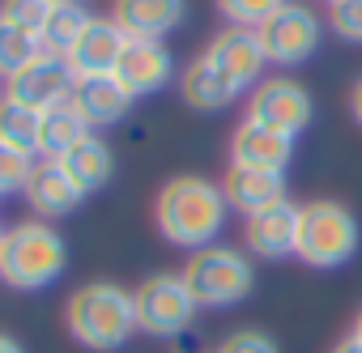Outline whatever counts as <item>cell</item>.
<instances>
[{
  "instance_id": "6da1fadb",
  "label": "cell",
  "mask_w": 362,
  "mask_h": 353,
  "mask_svg": "<svg viewBox=\"0 0 362 353\" xmlns=\"http://www.w3.org/2000/svg\"><path fill=\"white\" fill-rule=\"evenodd\" d=\"M226 196L222 184L205 179V174H175L162 184L153 201V222L170 247H184L188 256L201 247H214L218 234L226 230Z\"/></svg>"
},
{
  "instance_id": "7a4b0ae2",
  "label": "cell",
  "mask_w": 362,
  "mask_h": 353,
  "mask_svg": "<svg viewBox=\"0 0 362 353\" xmlns=\"http://www.w3.org/2000/svg\"><path fill=\"white\" fill-rule=\"evenodd\" d=\"M64 323H69V332H73V340L81 349H90V353H115L136 332L132 289H124L115 281H90V285H81L69 298Z\"/></svg>"
},
{
  "instance_id": "3957f363",
  "label": "cell",
  "mask_w": 362,
  "mask_h": 353,
  "mask_svg": "<svg viewBox=\"0 0 362 353\" xmlns=\"http://www.w3.org/2000/svg\"><path fill=\"white\" fill-rule=\"evenodd\" d=\"M69 247L47 222H18L0 239V281L22 294H39L64 277Z\"/></svg>"
},
{
  "instance_id": "277c9868",
  "label": "cell",
  "mask_w": 362,
  "mask_h": 353,
  "mask_svg": "<svg viewBox=\"0 0 362 353\" xmlns=\"http://www.w3.org/2000/svg\"><path fill=\"white\" fill-rule=\"evenodd\" d=\"M192 298L201 311H226V306H239L252 289H256V268L247 260V251L239 247H226V243H214V247H201L188 256L184 273Z\"/></svg>"
},
{
  "instance_id": "5b68a950",
  "label": "cell",
  "mask_w": 362,
  "mask_h": 353,
  "mask_svg": "<svg viewBox=\"0 0 362 353\" xmlns=\"http://www.w3.org/2000/svg\"><path fill=\"white\" fill-rule=\"evenodd\" d=\"M362 230L354 209L341 201H307L298 205V260L311 268H341L358 256Z\"/></svg>"
},
{
  "instance_id": "8992f818",
  "label": "cell",
  "mask_w": 362,
  "mask_h": 353,
  "mask_svg": "<svg viewBox=\"0 0 362 353\" xmlns=\"http://www.w3.org/2000/svg\"><path fill=\"white\" fill-rule=\"evenodd\" d=\"M132 302H136V332H149L158 340H170V336H184L197 319V298L188 289V281L179 273H153L145 277L136 289H132Z\"/></svg>"
},
{
  "instance_id": "52a82bcc",
  "label": "cell",
  "mask_w": 362,
  "mask_h": 353,
  "mask_svg": "<svg viewBox=\"0 0 362 353\" xmlns=\"http://www.w3.org/2000/svg\"><path fill=\"white\" fill-rule=\"evenodd\" d=\"M260 47L269 56V64L277 68H294V64H307L324 39V22L311 13V5H298V0H290V5H281L260 30Z\"/></svg>"
},
{
  "instance_id": "ba28073f",
  "label": "cell",
  "mask_w": 362,
  "mask_h": 353,
  "mask_svg": "<svg viewBox=\"0 0 362 353\" xmlns=\"http://www.w3.org/2000/svg\"><path fill=\"white\" fill-rule=\"evenodd\" d=\"M311 115H315V102H311L307 85L294 77H264L247 98V119L277 128L286 136H298L311 124Z\"/></svg>"
},
{
  "instance_id": "9c48e42d",
  "label": "cell",
  "mask_w": 362,
  "mask_h": 353,
  "mask_svg": "<svg viewBox=\"0 0 362 353\" xmlns=\"http://www.w3.org/2000/svg\"><path fill=\"white\" fill-rule=\"evenodd\" d=\"M205 56L239 85V90H256L264 81V68H269V56L260 47V35L247 30V26H226L209 39Z\"/></svg>"
},
{
  "instance_id": "30bf717a",
  "label": "cell",
  "mask_w": 362,
  "mask_h": 353,
  "mask_svg": "<svg viewBox=\"0 0 362 353\" xmlns=\"http://www.w3.org/2000/svg\"><path fill=\"white\" fill-rule=\"evenodd\" d=\"M73 85H77L73 64H69L64 56L43 52V56L30 60L18 77H9V90H5V94L18 98V102H26V107L47 111V107H56V102H69V98H73Z\"/></svg>"
},
{
  "instance_id": "8fae6325",
  "label": "cell",
  "mask_w": 362,
  "mask_h": 353,
  "mask_svg": "<svg viewBox=\"0 0 362 353\" xmlns=\"http://www.w3.org/2000/svg\"><path fill=\"white\" fill-rule=\"evenodd\" d=\"M243 247L256 260H286L298 251V205L281 201L256 217H243Z\"/></svg>"
},
{
  "instance_id": "7c38bea8",
  "label": "cell",
  "mask_w": 362,
  "mask_h": 353,
  "mask_svg": "<svg viewBox=\"0 0 362 353\" xmlns=\"http://www.w3.org/2000/svg\"><path fill=\"white\" fill-rule=\"evenodd\" d=\"M22 196H26V205H30L39 217H47V222L69 217V213L86 201V196H81V188L69 179V170L60 166V157H35L30 179H26Z\"/></svg>"
},
{
  "instance_id": "4fadbf2b",
  "label": "cell",
  "mask_w": 362,
  "mask_h": 353,
  "mask_svg": "<svg viewBox=\"0 0 362 353\" xmlns=\"http://www.w3.org/2000/svg\"><path fill=\"white\" fill-rule=\"evenodd\" d=\"M115 77L124 81V90L132 98L158 94L175 77V56L162 43H153V39H128V47H124V56L115 64Z\"/></svg>"
},
{
  "instance_id": "5bb4252c",
  "label": "cell",
  "mask_w": 362,
  "mask_h": 353,
  "mask_svg": "<svg viewBox=\"0 0 362 353\" xmlns=\"http://www.w3.org/2000/svg\"><path fill=\"white\" fill-rule=\"evenodd\" d=\"M222 196L235 213L256 217L286 201V170H260V166H230L222 179Z\"/></svg>"
},
{
  "instance_id": "9a60e30c",
  "label": "cell",
  "mask_w": 362,
  "mask_h": 353,
  "mask_svg": "<svg viewBox=\"0 0 362 353\" xmlns=\"http://www.w3.org/2000/svg\"><path fill=\"white\" fill-rule=\"evenodd\" d=\"M111 18L128 39H153L162 43L170 30L184 26L188 0H111Z\"/></svg>"
},
{
  "instance_id": "2e32d148",
  "label": "cell",
  "mask_w": 362,
  "mask_h": 353,
  "mask_svg": "<svg viewBox=\"0 0 362 353\" xmlns=\"http://www.w3.org/2000/svg\"><path fill=\"white\" fill-rule=\"evenodd\" d=\"M124 47H128V35L115 26V18H90V26L81 30V39L73 43L64 60L73 64L77 77H107L115 73Z\"/></svg>"
},
{
  "instance_id": "e0dca14e",
  "label": "cell",
  "mask_w": 362,
  "mask_h": 353,
  "mask_svg": "<svg viewBox=\"0 0 362 353\" xmlns=\"http://www.w3.org/2000/svg\"><path fill=\"white\" fill-rule=\"evenodd\" d=\"M294 162V136L264 128L256 119H243L230 136V166H260V170H286Z\"/></svg>"
},
{
  "instance_id": "ac0fdd59",
  "label": "cell",
  "mask_w": 362,
  "mask_h": 353,
  "mask_svg": "<svg viewBox=\"0 0 362 353\" xmlns=\"http://www.w3.org/2000/svg\"><path fill=\"white\" fill-rule=\"evenodd\" d=\"M132 102H136V98L124 90V81H119L115 73H107V77H77V85H73V107L81 111V119H86L90 128L119 124Z\"/></svg>"
},
{
  "instance_id": "d6986e66",
  "label": "cell",
  "mask_w": 362,
  "mask_h": 353,
  "mask_svg": "<svg viewBox=\"0 0 362 353\" xmlns=\"http://www.w3.org/2000/svg\"><path fill=\"white\" fill-rule=\"evenodd\" d=\"M179 94L192 111H226L243 90L209 60V56H197L184 73H179Z\"/></svg>"
},
{
  "instance_id": "ffe728a7",
  "label": "cell",
  "mask_w": 362,
  "mask_h": 353,
  "mask_svg": "<svg viewBox=\"0 0 362 353\" xmlns=\"http://www.w3.org/2000/svg\"><path fill=\"white\" fill-rule=\"evenodd\" d=\"M60 166L69 170V179L81 188V196H90V192H98V188L111 184V174H115V153H111V145H107L103 136L90 132L81 145H73V149L60 157Z\"/></svg>"
},
{
  "instance_id": "44dd1931",
  "label": "cell",
  "mask_w": 362,
  "mask_h": 353,
  "mask_svg": "<svg viewBox=\"0 0 362 353\" xmlns=\"http://www.w3.org/2000/svg\"><path fill=\"white\" fill-rule=\"evenodd\" d=\"M90 136V124L81 119V111L69 102H56L43 111V136H39V153L43 157H64L73 145H81Z\"/></svg>"
},
{
  "instance_id": "7402d4cb",
  "label": "cell",
  "mask_w": 362,
  "mask_h": 353,
  "mask_svg": "<svg viewBox=\"0 0 362 353\" xmlns=\"http://www.w3.org/2000/svg\"><path fill=\"white\" fill-rule=\"evenodd\" d=\"M39 136H43V111L26 107L9 94H0V140L39 157Z\"/></svg>"
},
{
  "instance_id": "603a6c76",
  "label": "cell",
  "mask_w": 362,
  "mask_h": 353,
  "mask_svg": "<svg viewBox=\"0 0 362 353\" xmlns=\"http://www.w3.org/2000/svg\"><path fill=\"white\" fill-rule=\"evenodd\" d=\"M90 9L81 5V0H69V5H52V18H47V26H43V52H52V56H69L73 52V43L81 39V30L90 26Z\"/></svg>"
},
{
  "instance_id": "cb8c5ba5",
  "label": "cell",
  "mask_w": 362,
  "mask_h": 353,
  "mask_svg": "<svg viewBox=\"0 0 362 353\" xmlns=\"http://www.w3.org/2000/svg\"><path fill=\"white\" fill-rule=\"evenodd\" d=\"M43 56V47H39V39L35 35H26V30H18V26H9V22H0V77H18L30 60H39Z\"/></svg>"
},
{
  "instance_id": "d4e9b609",
  "label": "cell",
  "mask_w": 362,
  "mask_h": 353,
  "mask_svg": "<svg viewBox=\"0 0 362 353\" xmlns=\"http://www.w3.org/2000/svg\"><path fill=\"white\" fill-rule=\"evenodd\" d=\"M218 13L230 22V26H247V30H260L281 5H290V0H214Z\"/></svg>"
},
{
  "instance_id": "484cf974",
  "label": "cell",
  "mask_w": 362,
  "mask_h": 353,
  "mask_svg": "<svg viewBox=\"0 0 362 353\" xmlns=\"http://www.w3.org/2000/svg\"><path fill=\"white\" fill-rule=\"evenodd\" d=\"M47 18H52V5H47V0H0V22H9V26L26 30V35H35V39H43ZM39 47H43V43H39Z\"/></svg>"
},
{
  "instance_id": "4316f807",
  "label": "cell",
  "mask_w": 362,
  "mask_h": 353,
  "mask_svg": "<svg viewBox=\"0 0 362 353\" xmlns=\"http://www.w3.org/2000/svg\"><path fill=\"white\" fill-rule=\"evenodd\" d=\"M30 166H35L30 153H22V149H13V145L0 140V196L22 192L26 179H30Z\"/></svg>"
},
{
  "instance_id": "83f0119b",
  "label": "cell",
  "mask_w": 362,
  "mask_h": 353,
  "mask_svg": "<svg viewBox=\"0 0 362 353\" xmlns=\"http://www.w3.org/2000/svg\"><path fill=\"white\" fill-rule=\"evenodd\" d=\"M214 353H281V345H277L264 328H235L230 336L218 340Z\"/></svg>"
},
{
  "instance_id": "f1b7e54d",
  "label": "cell",
  "mask_w": 362,
  "mask_h": 353,
  "mask_svg": "<svg viewBox=\"0 0 362 353\" xmlns=\"http://www.w3.org/2000/svg\"><path fill=\"white\" fill-rule=\"evenodd\" d=\"M328 26L345 43H362V0H337L328 9Z\"/></svg>"
},
{
  "instance_id": "f546056e",
  "label": "cell",
  "mask_w": 362,
  "mask_h": 353,
  "mask_svg": "<svg viewBox=\"0 0 362 353\" xmlns=\"http://www.w3.org/2000/svg\"><path fill=\"white\" fill-rule=\"evenodd\" d=\"M328 353H362V336H354V332H345V336H341V340H337V345H332Z\"/></svg>"
},
{
  "instance_id": "4dcf8cb0",
  "label": "cell",
  "mask_w": 362,
  "mask_h": 353,
  "mask_svg": "<svg viewBox=\"0 0 362 353\" xmlns=\"http://www.w3.org/2000/svg\"><path fill=\"white\" fill-rule=\"evenodd\" d=\"M349 115H354V124L362 128V77H358L354 90H349Z\"/></svg>"
},
{
  "instance_id": "1f68e13d",
  "label": "cell",
  "mask_w": 362,
  "mask_h": 353,
  "mask_svg": "<svg viewBox=\"0 0 362 353\" xmlns=\"http://www.w3.org/2000/svg\"><path fill=\"white\" fill-rule=\"evenodd\" d=\"M0 353H26V349H22V340H13L9 332H0Z\"/></svg>"
},
{
  "instance_id": "d6a6232c",
  "label": "cell",
  "mask_w": 362,
  "mask_h": 353,
  "mask_svg": "<svg viewBox=\"0 0 362 353\" xmlns=\"http://www.w3.org/2000/svg\"><path fill=\"white\" fill-rule=\"evenodd\" d=\"M354 336H362V306H358V315H354V328H349Z\"/></svg>"
},
{
  "instance_id": "836d02e7",
  "label": "cell",
  "mask_w": 362,
  "mask_h": 353,
  "mask_svg": "<svg viewBox=\"0 0 362 353\" xmlns=\"http://www.w3.org/2000/svg\"><path fill=\"white\" fill-rule=\"evenodd\" d=\"M47 5H69V0H47Z\"/></svg>"
},
{
  "instance_id": "e575fe53",
  "label": "cell",
  "mask_w": 362,
  "mask_h": 353,
  "mask_svg": "<svg viewBox=\"0 0 362 353\" xmlns=\"http://www.w3.org/2000/svg\"><path fill=\"white\" fill-rule=\"evenodd\" d=\"M328 5H337V0H328Z\"/></svg>"
},
{
  "instance_id": "d590c367",
  "label": "cell",
  "mask_w": 362,
  "mask_h": 353,
  "mask_svg": "<svg viewBox=\"0 0 362 353\" xmlns=\"http://www.w3.org/2000/svg\"><path fill=\"white\" fill-rule=\"evenodd\" d=\"M0 239H5V230H0Z\"/></svg>"
}]
</instances>
